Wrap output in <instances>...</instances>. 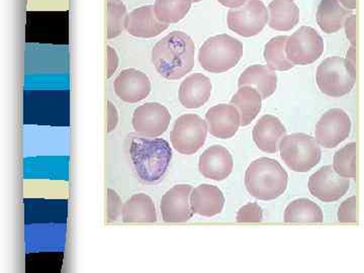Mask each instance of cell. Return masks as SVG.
<instances>
[{"mask_svg": "<svg viewBox=\"0 0 364 273\" xmlns=\"http://www.w3.org/2000/svg\"><path fill=\"white\" fill-rule=\"evenodd\" d=\"M196 45L186 33L172 32L152 50V62L158 73L168 80H178L195 67Z\"/></svg>", "mask_w": 364, "mask_h": 273, "instance_id": "6da1fadb", "label": "cell"}, {"mask_svg": "<svg viewBox=\"0 0 364 273\" xmlns=\"http://www.w3.org/2000/svg\"><path fill=\"white\" fill-rule=\"evenodd\" d=\"M130 155L139 178L152 183L161 181L172 159L169 143L161 138H134L131 142Z\"/></svg>", "mask_w": 364, "mask_h": 273, "instance_id": "7a4b0ae2", "label": "cell"}, {"mask_svg": "<svg viewBox=\"0 0 364 273\" xmlns=\"http://www.w3.org/2000/svg\"><path fill=\"white\" fill-rule=\"evenodd\" d=\"M287 172L277 160L262 157L251 162L245 173V186L253 198L273 200L286 193Z\"/></svg>", "mask_w": 364, "mask_h": 273, "instance_id": "3957f363", "label": "cell"}, {"mask_svg": "<svg viewBox=\"0 0 364 273\" xmlns=\"http://www.w3.org/2000/svg\"><path fill=\"white\" fill-rule=\"evenodd\" d=\"M243 57V44L227 33L215 36L203 43L198 61L205 71L224 73L231 70Z\"/></svg>", "mask_w": 364, "mask_h": 273, "instance_id": "277c9868", "label": "cell"}, {"mask_svg": "<svg viewBox=\"0 0 364 273\" xmlns=\"http://www.w3.org/2000/svg\"><path fill=\"white\" fill-rule=\"evenodd\" d=\"M316 80L320 90L330 97L349 95L356 82V67L342 57H329L318 66Z\"/></svg>", "mask_w": 364, "mask_h": 273, "instance_id": "5b68a950", "label": "cell"}, {"mask_svg": "<svg viewBox=\"0 0 364 273\" xmlns=\"http://www.w3.org/2000/svg\"><path fill=\"white\" fill-rule=\"evenodd\" d=\"M280 157L289 169L308 172L320 162V145L315 138L303 133L291 134L282 138L279 144Z\"/></svg>", "mask_w": 364, "mask_h": 273, "instance_id": "8992f818", "label": "cell"}, {"mask_svg": "<svg viewBox=\"0 0 364 273\" xmlns=\"http://www.w3.org/2000/svg\"><path fill=\"white\" fill-rule=\"evenodd\" d=\"M208 126L207 122L195 114L179 117L170 132V141L177 152L193 155L205 145Z\"/></svg>", "mask_w": 364, "mask_h": 273, "instance_id": "52a82bcc", "label": "cell"}, {"mask_svg": "<svg viewBox=\"0 0 364 273\" xmlns=\"http://www.w3.org/2000/svg\"><path fill=\"white\" fill-rule=\"evenodd\" d=\"M269 20L268 9L261 0H247L246 4L228 13V26L237 35L254 37L262 32Z\"/></svg>", "mask_w": 364, "mask_h": 273, "instance_id": "ba28073f", "label": "cell"}, {"mask_svg": "<svg viewBox=\"0 0 364 273\" xmlns=\"http://www.w3.org/2000/svg\"><path fill=\"white\" fill-rule=\"evenodd\" d=\"M324 50V41L311 26H301L287 42V57L294 65L313 64L320 59Z\"/></svg>", "mask_w": 364, "mask_h": 273, "instance_id": "9c48e42d", "label": "cell"}, {"mask_svg": "<svg viewBox=\"0 0 364 273\" xmlns=\"http://www.w3.org/2000/svg\"><path fill=\"white\" fill-rule=\"evenodd\" d=\"M351 127L350 117L346 112L340 109H330L316 124V141L326 149H332L348 138Z\"/></svg>", "mask_w": 364, "mask_h": 273, "instance_id": "30bf717a", "label": "cell"}, {"mask_svg": "<svg viewBox=\"0 0 364 273\" xmlns=\"http://www.w3.org/2000/svg\"><path fill=\"white\" fill-rule=\"evenodd\" d=\"M171 114L167 107L158 102H146L136 107L134 112V130L148 138H157L168 129Z\"/></svg>", "mask_w": 364, "mask_h": 273, "instance_id": "8fae6325", "label": "cell"}, {"mask_svg": "<svg viewBox=\"0 0 364 273\" xmlns=\"http://www.w3.org/2000/svg\"><path fill=\"white\" fill-rule=\"evenodd\" d=\"M350 188L348 178L340 176L332 166H323L309 179L311 195L324 203H333L346 195Z\"/></svg>", "mask_w": 364, "mask_h": 273, "instance_id": "7c38bea8", "label": "cell"}, {"mask_svg": "<svg viewBox=\"0 0 364 273\" xmlns=\"http://www.w3.org/2000/svg\"><path fill=\"white\" fill-rule=\"evenodd\" d=\"M193 188L188 184H178L170 188L162 196L160 203L163 221L166 223H186L193 218L191 195Z\"/></svg>", "mask_w": 364, "mask_h": 273, "instance_id": "4fadbf2b", "label": "cell"}, {"mask_svg": "<svg viewBox=\"0 0 364 273\" xmlns=\"http://www.w3.org/2000/svg\"><path fill=\"white\" fill-rule=\"evenodd\" d=\"M117 97L128 104H138L146 100L151 92L149 77L135 68L123 70L114 82Z\"/></svg>", "mask_w": 364, "mask_h": 273, "instance_id": "5bb4252c", "label": "cell"}, {"mask_svg": "<svg viewBox=\"0 0 364 273\" xmlns=\"http://www.w3.org/2000/svg\"><path fill=\"white\" fill-rule=\"evenodd\" d=\"M210 135L219 139H230L236 135L241 126V116L232 105H218L205 114Z\"/></svg>", "mask_w": 364, "mask_h": 273, "instance_id": "9a60e30c", "label": "cell"}, {"mask_svg": "<svg viewBox=\"0 0 364 273\" xmlns=\"http://www.w3.org/2000/svg\"><path fill=\"white\" fill-rule=\"evenodd\" d=\"M168 26L158 20L154 6H145L134 9L128 14L126 31L133 37L151 39L161 35Z\"/></svg>", "mask_w": 364, "mask_h": 273, "instance_id": "2e32d148", "label": "cell"}, {"mask_svg": "<svg viewBox=\"0 0 364 273\" xmlns=\"http://www.w3.org/2000/svg\"><path fill=\"white\" fill-rule=\"evenodd\" d=\"M234 161L230 151L220 145L210 146L200 155L198 168L205 178L222 181L233 171Z\"/></svg>", "mask_w": 364, "mask_h": 273, "instance_id": "e0dca14e", "label": "cell"}, {"mask_svg": "<svg viewBox=\"0 0 364 273\" xmlns=\"http://www.w3.org/2000/svg\"><path fill=\"white\" fill-rule=\"evenodd\" d=\"M287 136V129L279 117L267 114L253 128V140L263 152L277 153L280 141Z\"/></svg>", "mask_w": 364, "mask_h": 273, "instance_id": "ac0fdd59", "label": "cell"}, {"mask_svg": "<svg viewBox=\"0 0 364 273\" xmlns=\"http://www.w3.org/2000/svg\"><path fill=\"white\" fill-rule=\"evenodd\" d=\"M212 82L202 73H193L182 81L178 91L181 104L186 109H198L207 104L212 95Z\"/></svg>", "mask_w": 364, "mask_h": 273, "instance_id": "d6986e66", "label": "cell"}, {"mask_svg": "<svg viewBox=\"0 0 364 273\" xmlns=\"http://www.w3.org/2000/svg\"><path fill=\"white\" fill-rule=\"evenodd\" d=\"M191 205L195 214L207 218L215 217L221 214L224 208L225 196L217 186L202 184L191 191Z\"/></svg>", "mask_w": 364, "mask_h": 273, "instance_id": "ffe728a7", "label": "cell"}, {"mask_svg": "<svg viewBox=\"0 0 364 273\" xmlns=\"http://www.w3.org/2000/svg\"><path fill=\"white\" fill-rule=\"evenodd\" d=\"M238 86H251L260 93L263 100H267L277 90V75L267 66L252 65L241 74Z\"/></svg>", "mask_w": 364, "mask_h": 273, "instance_id": "44dd1931", "label": "cell"}, {"mask_svg": "<svg viewBox=\"0 0 364 273\" xmlns=\"http://www.w3.org/2000/svg\"><path fill=\"white\" fill-rule=\"evenodd\" d=\"M351 14V11L345 9L339 0H321L316 18L321 30L330 35L341 30Z\"/></svg>", "mask_w": 364, "mask_h": 273, "instance_id": "7402d4cb", "label": "cell"}, {"mask_svg": "<svg viewBox=\"0 0 364 273\" xmlns=\"http://www.w3.org/2000/svg\"><path fill=\"white\" fill-rule=\"evenodd\" d=\"M268 25L279 32L293 30L299 21V9L294 0H272L268 6Z\"/></svg>", "mask_w": 364, "mask_h": 273, "instance_id": "603a6c76", "label": "cell"}, {"mask_svg": "<svg viewBox=\"0 0 364 273\" xmlns=\"http://www.w3.org/2000/svg\"><path fill=\"white\" fill-rule=\"evenodd\" d=\"M262 97L251 86H241L232 97L231 105H234L241 116V126L246 127L258 116L262 107Z\"/></svg>", "mask_w": 364, "mask_h": 273, "instance_id": "cb8c5ba5", "label": "cell"}, {"mask_svg": "<svg viewBox=\"0 0 364 273\" xmlns=\"http://www.w3.org/2000/svg\"><path fill=\"white\" fill-rule=\"evenodd\" d=\"M122 217L124 223H155L156 208L149 196L136 193L124 203Z\"/></svg>", "mask_w": 364, "mask_h": 273, "instance_id": "d4e9b609", "label": "cell"}, {"mask_svg": "<svg viewBox=\"0 0 364 273\" xmlns=\"http://www.w3.org/2000/svg\"><path fill=\"white\" fill-rule=\"evenodd\" d=\"M284 220L286 223H322L324 215L317 203L308 198H299L287 205Z\"/></svg>", "mask_w": 364, "mask_h": 273, "instance_id": "484cf974", "label": "cell"}, {"mask_svg": "<svg viewBox=\"0 0 364 273\" xmlns=\"http://www.w3.org/2000/svg\"><path fill=\"white\" fill-rule=\"evenodd\" d=\"M287 36H279L273 38L265 45V62L268 68L273 71H289L294 67V64L287 57Z\"/></svg>", "mask_w": 364, "mask_h": 273, "instance_id": "4316f807", "label": "cell"}, {"mask_svg": "<svg viewBox=\"0 0 364 273\" xmlns=\"http://www.w3.org/2000/svg\"><path fill=\"white\" fill-rule=\"evenodd\" d=\"M193 4V0H155L154 11L158 20L171 25L183 20Z\"/></svg>", "mask_w": 364, "mask_h": 273, "instance_id": "83f0119b", "label": "cell"}, {"mask_svg": "<svg viewBox=\"0 0 364 273\" xmlns=\"http://www.w3.org/2000/svg\"><path fill=\"white\" fill-rule=\"evenodd\" d=\"M107 37L111 40L119 37L126 30L128 11L121 0H107Z\"/></svg>", "mask_w": 364, "mask_h": 273, "instance_id": "f1b7e54d", "label": "cell"}, {"mask_svg": "<svg viewBox=\"0 0 364 273\" xmlns=\"http://www.w3.org/2000/svg\"><path fill=\"white\" fill-rule=\"evenodd\" d=\"M333 168L344 178H356V143L347 144L335 153Z\"/></svg>", "mask_w": 364, "mask_h": 273, "instance_id": "f546056e", "label": "cell"}, {"mask_svg": "<svg viewBox=\"0 0 364 273\" xmlns=\"http://www.w3.org/2000/svg\"><path fill=\"white\" fill-rule=\"evenodd\" d=\"M262 220V208L256 203L243 205L237 213L236 221L238 223H260Z\"/></svg>", "mask_w": 364, "mask_h": 273, "instance_id": "4dcf8cb0", "label": "cell"}, {"mask_svg": "<svg viewBox=\"0 0 364 273\" xmlns=\"http://www.w3.org/2000/svg\"><path fill=\"white\" fill-rule=\"evenodd\" d=\"M107 221L116 222L123 214V203L117 191L112 188H107Z\"/></svg>", "mask_w": 364, "mask_h": 273, "instance_id": "1f68e13d", "label": "cell"}, {"mask_svg": "<svg viewBox=\"0 0 364 273\" xmlns=\"http://www.w3.org/2000/svg\"><path fill=\"white\" fill-rule=\"evenodd\" d=\"M337 219L340 223H358L356 196L347 198L340 205Z\"/></svg>", "mask_w": 364, "mask_h": 273, "instance_id": "d6a6232c", "label": "cell"}, {"mask_svg": "<svg viewBox=\"0 0 364 273\" xmlns=\"http://www.w3.org/2000/svg\"><path fill=\"white\" fill-rule=\"evenodd\" d=\"M107 78H111L114 75V72L117 71V67H119V59L117 56V53L114 48L111 46H107Z\"/></svg>", "mask_w": 364, "mask_h": 273, "instance_id": "836d02e7", "label": "cell"}, {"mask_svg": "<svg viewBox=\"0 0 364 273\" xmlns=\"http://www.w3.org/2000/svg\"><path fill=\"white\" fill-rule=\"evenodd\" d=\"M345 33L351 46H356V16L351 14L344 23Z\"/></svg>", "mask_w": 364, "mask_h": 273, "instance_id": "e575fe53", "label": "cell"}, {"mask_svg": "<svg viewBox=\"0 0 364 273\" xmlns=\"http://www.w3.org/2000/svg\"><path fill=\"white\" fill-rule=\"evenodd\" d=\"M107 133H112L119 124V112L111 100H107Z\"/></svg>", "mask_w": 364, "mask_h": 273, "instance_id": "d590c367", "label": "cell"}, {"mask_svg": "<svg viewBox=\"0 0 364 273\" xmlns=\"http://www.w3.org/2000/svg\"><path fill=\"white\" fill-rule=\"evenodd\" d=\"M222 6L228 7V9H236L240 7L247 2V0H218Z\"/></svg>", "mask_w": 364, "mask_h": 273, "instance_id": "8d00e7d4", "label": "cell"}, {"mask_svg": "<svg viewBox=\"0 0 364 273\" xmlns=\"http://www.w3.org/2000/svg\"><path fill=\"white\" fill-rule=\"evenodd\" d=\"M345 59H346L351 65L356 67V46H351V47L349 48Z\"/></svg>", "mask_w": 364, "mask_h": 273, "instance_id": "74e56055", "label": "cell"}, {"mask_svg": "<svg viewBox=\"0 0 364 273\" xmlns=\"http://www.w3.org/2000/svg\"><path fill=\"white\" fill-rule=\"evenodd\" d=\"M339 1L348 11H354L356 9V0H339Z\"/></svg>", "mask_w": 364, "mask_h": 273, "instance_id": "f35d334b", "label": "cell"}, {"mask_svg": "<svg viewBox=\"0 0 364 273\" xmlns=\"http://www.w3.org/2000/svg\"><path fill=\"white\" fill-rule=\"evenodd\" d=\"M193 1L195 2V4H198V2H200L202 0H193Z\"/></svg>", "mask_w": 364, "mask_h": 273, "instance_id": "ab89813d", "label": "cell"}]
</instances>
